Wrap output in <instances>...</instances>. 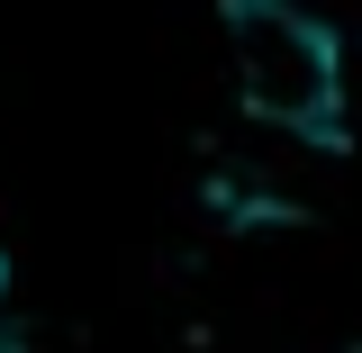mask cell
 <instances>
[{"label": "cell", "mask_w": 362, "mask_h": 353, "mask_svg": "<svg viewBox=\"0 0 362 353\" xmlns=\"http://www.w3.org/2000/svg\"><path fill=\"white\" fill-rule=\"evenodd\" d=\"M226 64L263 127L326 136L344 109V54L299 0H226Z\"/></svg>", "instance_id": "cell-1"}, {"label": "cell", "mask_w": 362, "mask_h": 353, "mask_svg": "<svg viewBox=\"0 0 362 353\" xmlns=\"http://www.w3.org/2000/svg\"><path fill=\"white\" fill-rule=\"evenodd\" d=\"M0 353H9V299H0Z\"/></svg>", "instance_id": "cell-2"}]
</instances>
